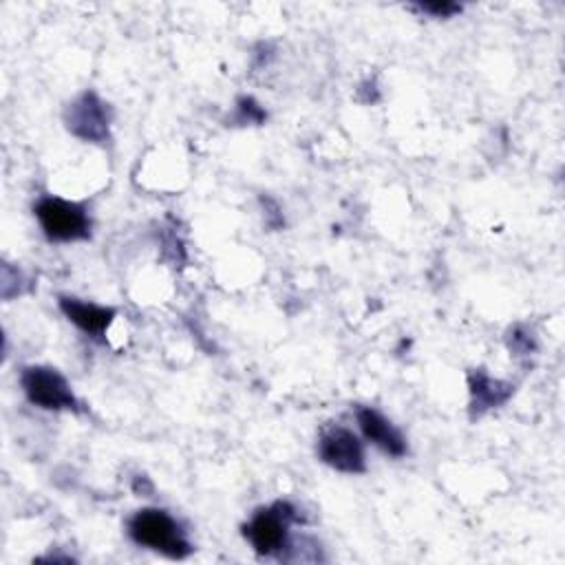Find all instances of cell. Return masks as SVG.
Instances as JSON below:
<instances>
[{"instance_id":"cell-6","label":"cell","mask_w":565,"mask_h":565,"mask_svg":"<svg viewBox=\"0 0 565 565\" xmlns=\"http://www.w3.org/2000/svg\"><path fill=\"white\" fill-rule=\"evenodd\" d=\"M318 457L327 466L340 472L358 475L366 470L362 441L358 439V435H353L349 428H342V426H331L320 435Z\"/></svg>"},{"instance_id":"cell-5","label":"cell","mask_w":565,"mask_h":565,"mask_svg":"<svg viewBox=\"0 0 565 565\" xmlns=\"http://www.w3.org/2000/svg\"><path fill=\"white\" fill-rule=\"evenodd\" d=\"M66 128L82 141L104 143L110 137V110L93 90L73 99L64 113Z\"/></svg>"},{"instance_id":"cell-4","label":"cell","mask_w":565,"mask_h":565,"mask_svg":"<svg viewBox=\"0 0 565 565\" xmlns=\"http://www.w3.org/2000/svg\"><path fill=\"white\" fill-rule=\"evenodd\" d=\"M294 519L296 510L289 503L278 501L252 516V521L245 525V536L258 554H278L287 547V527Z\"/></svg>"},{"instance_id":"cell-11","label":"cell","mask_w":565,"mask_h":565,"mask_svg":"<svg viewBox=\"0 0 565 565\" xmlns=\"http://www.w3.org/2000/svg\"><path fill=\"white\" fill-rule=\"evenodd\" d=\"M510 349L516 353H530L534 344H532V338L527 333H521V329L516 327L510 331Z\"/></svg>"},{"instance_id":"cell-10","label":"cell","mask_w":565,"mask_h":565,"mask_svg":"<svg viewBox=\"0 0 565 565\" xmlns=\"http://www.w3.org/2000/svg\"><path fill=\"white\" fill-rule=\"evenodd\" d=\"M415 9L422 11V13H430L435 18H450V15L461 11V7L455 4V2H422Z\"/></svg>"},{"instance_id":"cell-7","label":"cell","mask_w":565,"mask_h":565,"mask_svg":"<svg viewBox=\"0 0 565 565\" xmlns=\"http://www.w3.org/2000/svg\"><path fill=\"white\" fill-rule=\"evenodd\" d=\"M355 419H358V426H360L362 435L373 446H377L382 452H386L391 457L406 455V450H408L406 439L382 413H377L375 408H369V406H360L355 411Z\"/></svg>"},{"instance_id":"cell-3","label":"cell","mask_w":565,"mask_h":565,"mask_svg":"<svg viewBox=\"0 0 565 565\" xmlns=\"http://www.w3.org/2000/svg\"><path fill=\"white\" fill-rule=\"evenodd\" d=\"M26 399L44 411H77V397L66 377L51 366H26L20 375Z\"/></svg>"},{"instance_id":"cell-8","label":"cell","mask_w":565,"mask_h":565,"mask_svg":"<svg viewBox=\"0 0 565 565\" xmlns=\"http://www.w3.org/2000/svg\"><path fill=\"white\" fill-rule=\"evenodd\" d=\"M60 309L77 329H82L84 333H90V335H102L115 318L113 307H102L95 302L68 298V296L60 298Z\"/></svg>"},{"instance_id":"cell-1","label":"cell","mask_w":565,"mask_h":565,"mask_svg":"<svg viewBox=\"0 0 565 565\" xmlns=\"http://www.w3.org/2000/svg\"><path fill=\"white\" fill-rule=\"evenodd\" d=\"M128 536L143 547L161 552L170 558H185L192 552L181 525L159 508H146L130 516Z\"/></svg>"},{"instance_id":"cell-2","label":"cell","mask_w":565,"mask_h":565,"mask_svg":"<svg viewBox=\"0 0 565 565\" xmlns=\"http://www.w3.org/2000/svg\"><path fill=\"white\" fill-rule=\"evenodd\" d=\"M33 212L49 241L71 243L90 236V218L77 203L57 196H42L33 205Z\"/></svg>"},{"instance_id":"cell-9","label":"cell","mask_w":565,"mask_h":565,"mask_svg":"<svg viewBox=\"0 0 565 565\" xmlns=\"http://www.w3.org/2000/svg\"><path fill=\"white\" fill-rule=\"evenodd\" d=\"M512 393V386L508 382L494 380L486 375L483 371H477L470 375V395H472V408L477 413H483L488 408H494L503 404Z\"/></svg>"}]
</instances>
